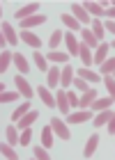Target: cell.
Wrapping results in <instances>:
<instances>
[{
    "mask_svg": "<svg viewBox=\"0 0 115 160\" xmlns=\"http://www.w3.org/2000/svg\"><path fill=\"white\" fill-rule=\"evenodd\" d=\"M71 16H74L81 25H88L92 23V18H90V14L83 9V5H78V2H71Z\"/></svg>",
    "mask_w": 115,
    "mask_h": 160,
    "instance_id": "cell-1",
    "label": "cell"
},
{
    "mask_svg": "<svg viewBox=\"0 0 115 160\" xmlns=\"http://www.w3.org/2000/svg\"><path fill=\"white\" fill-rule=\"evenodd\" d=\"M14 82H16V89H19V94L21 96H23V101H30L32 98V87L28 85V80H23V76H16L14 78Z\"/></svg>",
    "mask_w": 115,
    "mask_h": 160,
    "instance_id": "cell-2",
    "label": "cell"
},
{
    "mask_svg": "<svg viewBox=\"0 0 115 160\" xmlns=\"http://www.w3.org/2000/svg\"><path fill=\"white\" fill-rule=\"evenodd\" d=\"M51 128H53V133H55V135H60V140H69V137H71L69 128H67V123L60 121L58 117H53V119H51Z\"/></svg>",
    "mask_w": 115,
    "mask_h": 160,
    "instance_id": "cell-3",
    "label": "cell"
},
{
    "mask_svg": "<svg viewBox=\"0 0 115 160\" xmlns=\"http://www.w3.org/2000/svg\"><path fill=\"white\" fill-rule=\"evenodd\" d=\"M95 114H92L90 110H76V112H71L67 114V123H85V121H90Z\"/></svg>",
    "mask_w": 115,
    "mask_h": 160,
    "instance_id": "cell-4",
    "label": "cell"
},
{
    "mask_svg": "<svg viewBox=\"0 0 115 160\" xmlns=\"http://www.w3.org/2000/svg\"><path fill=\"white\" fill-rule=\"evenodd\" d=\"M35 14H39V2H30V5L21 7V9H16V18L19 21H25V18L35 16Z\"/></svg>",
    "mask_w": 115,
    "mask_h": 160,
    "instance_id": "cell-5",
    "label": "cell"
},
{
    "mask_svg": "<svg viewBox=\"0 0 115 160\" xmlns=\"http://www.w3.org/2000/svg\"><path fill=\"white\" fill-rule=\"evenodd\" d=\"M60 73H62L60 67H51L46 71V87L48 89H55V87L60 85Z\"/></svg>",
    "mask_w": 115,
    "mask_h": 160,
    "instance_id": "cell-6",
    "label": "cell"
},
{
    "mask_svg": "<svg viewBox=\"0 0 115 160\" xmlns=\"http://www.w3.org/2000/svg\"><path fill=\"white\" fill-rule=\"evenodd\" d=\"M78 57H81V62H83V67L88 69L90 64H95V57H92V53H90V46L88 43H78Z\"/></svg>",
    "mask_w": 115,
    "mask_h": 160,
    "instance_id": "cell-7",
    "label": "cell"
},
{
    "mask_svg": "<svg viewBox=\"0 0 115 160\" xmlns=\"http://www.w3.org/2000/svg\"><path fill=\"white\" fill-rule=\"evenodd\" d=\"M19 39L23 41V43H28V46H32L35 50H37V48L41 46V39L37 37V34H32L30 30H21V34H19Z\"/></svg>",
    "mask_w": 115,
    "mask_h": 160,
    "instance_id": "cell-8",
    "label": "cell"
},
{
    "mask_svg": "<svg viewBox=\"0 0 115 160\" xmlns=\"http://www.w3.org/2000/svg\"><path fill=\"white\" fill-rule=\"evenodd\" d=\"M97 98H99V96H97V89H92V87H90V89L83 94V98L78 101V110H88V108L95 103Z\"/></svg>",
    "mask_w": 115,
    "mask_h": 160,
    "instance_id": "cell-9",
    "label": "cell"
},
{
    "mask_svg": "<svg viewBox=\"0 0 115 160\" xmlns=\"http://www.w3.org/2000/svg\"><path fill=\"white\" fill-rule=\"evenodd\" d=\"M46 23V16L44 14H35V16L21 21V30H28V28H37V25H44Z\"/></svg>",
    "mask_w": 115,
    "mask_h": 160,
    "instance_id": "cell-10",
    "label": "cell"
},
{
    "mask_svg": "<svg viewBox=\"0 0 115 160\" xmlns=\"http://www.w3.org/2000/svg\"><path fill=\"white\" fill-rule=\"evenodd\" d=\"M64 43L71 57H78V39L74 37V32H64Z\"/></svg>",
    "mask_w": 115,
    "mask_h": 160,
    "instance_id": "cell-11",
    "label": "cell"
},
{
    "mask_svg": "<svg viewBox=\"0 0 115 160\" xmlns=\"http://www.w3.org/2000/svg\"><path fill=\"white\" fill-rule=\"evenodd\" d=\"M60 21H62V25H67V28H69V32H81V30H83V25L78 23V21L71 16V14H62Z\"/></svg>",
    "mask_w": 115,
    "mask_h": 160,
    "instance_id": "cell-12",
    "label": "cell"
},
{
    "mask_svg": "<svg viewBox=\"0 0 115 160\" xmlns=\"http://www.w3.org/2000/svg\"><path fill=\"white\" fill-rule=\"evenodd\" d=\"M81 37H83V43H88L90 48H99V43H101V41L95 37V32H92L90 28H83V30H81Z\"/></svg>",
    "mask_w": 115,
    "mask_h": 160,
    "instance_id": "cell-13",
    "label": "cell"
},
{
    "mask_svg": "<svg viewBox=\"0 0 115 160\" xmlns=\"http://www.w3.org/2000/svg\"><path fill=\"white\" fill-rule=\"evenodd\" d=\"M108 48H111V43H99V48H97V53H95V64H99V67H101V64L108 60Z\"/></svg>",
    "mask_w": 115,
    "mask_h": 160,
    "instance_id": "cell-14",
    "label": "cell"
},
{
    "mask_svg": "<svg viewBox=\"0 0 115 160\" xmlns=\"http://www.w3.org/2000/svg\"><path fill=\"white\" fill-rule=\"evenodd\" d=\"M71 82H74V67L64 64V67H62V73H60V85H62V87H69Z\"/></svg>",
    "mask_w": 115,
    "mask_h": 160,
    "instance_id": "cell-15",
    "label": "cell"
},
{
    "mask_svg": "<svg viewBox=\"0 0 115 160\" xmlns=\"http://www.w3.org/2000/svg\"><path fill=\"white\" fill-rule=\"evenodd\" d=\"M55 101H58V108H60V112H62V114H69V108H71V105H69L67 92H62V89H60V92L55 94Z\"/></svg>",
    "mask_w": 115,
    "mask_h": 160,
    "instance_id": "cell-16",
    "label": "cell"
},
{
    "mask_svg": "<svg viewBox=\"0 0 115 160\" xmlns=\"http://www.w3.org/2000/svg\"><path fill=\"white\" fill-rule=\"evenodd\" d=\"M113 103H115V98H113V96H108V98H97L90 108H92V112H101V110H108Z\"/></svg>",
    "mask_w": 115,
    "mask_h": 160,
    "instance_id": "cell-17",
    "label": "cell"
},
{
    "mask_svg": "<svg viewBox=\"0 0 115 160\" xmlns=\"http://www.w3.org/2000/svg\"><path fill=\"white\" fill-rule=\"evenodd\" d=\"M83 9L90 14V18H99L104 14V7L99 2H83Z\"/></svg>",
    "mask_w": 115,
    "mask_h": 160,
    "instance_id": "cell-18",
    "label": "cell"
},
{
    "mask_svg": "<svg viewBox=\"0 0 115 160\" xmlns=\"http://www.w3.org/2000/svg\"><path fill=\"white\" fill-rule=\"evenodd\" d=\"M97 147H99V135H90V140H88V144H85V149H83V156L92 158L95 151H97Z\"/></svg>",
    "mask_w": 115,
    "mask_h": 160,
    "instance_id": "cell-19",
    "label": "cell"
},
{
    "mask_svg": "<svg viewBox=\"0 0 115 160\" xmlns=\"http://www.w3.org/2000/svg\"><path fill=\"white\" fill-rule=\"evenodd\" d=\"M3 34H5V39H7L9 46H16V43H19V34L14 32V28L9 23H3Z\"/></svg>",
    "mask_w": 115,
    "mask_h": 160,
    "instance_id": "cell-20",
    "label": "cell"
},
{
    "mask_svg": "<svg viewBox=\"0 0 115 160\" xmlns=\"http://www.w3.org/2000/svg\"><path fill=\"white\" fill-rule=\"evenodd\" d=\"M37 119H39V114H37V112H35V110H30V112H28V114H25V117H21V119H19V128H21V130H25V128H30V126H32V123H35V121H37Z\"/></svg>",
    "mask_w": 115,
    "mask_h": 160,
    "instance_id": "cell-21",
    "label": "cell"
},
{
    "mask_svg": "<svg viewBox=\"0 0 115 160\" xmlns=\"http://www.w3.org/2000/svg\"><path fill=\"white\" fill-rule=\"evenodd\" d=\"M39 98L44 101V105H46V108H55V105H58V101H55V96H51L48 87H39Z\"/></svg>",
    "mask_w": 115,
    "mask_h": 160,
    "instance_id": "cell-22",
    "label": "cell"
},
{
    "mask_svg": "<svg viewBox=\"0 0 115 160\" xmlns=\"http://www.w3.org/2000/svg\"><path fill=\"white\" fill-rule=\"evenodd\" d=\"M41 144H44L46 149H51V147H53V128H51V123L41 128Z\"/></svg>",
    "mask_w": 115,
    "mask_h": 160,
    "instance_id": "cell-23",
    "label": "cell"
},
{
    "mask_svg": "<svg viewBox=\"0 0 115 160\" xmlns=\"http://www.w3.org/2000/svg\"><path fill=\"white\" fill-rule=\"evenodd\" d=\"M115 112H111V108L108 110H101V112H97V117H95V126L99 128V126H106V123L111 121V117H113Z\"/></svg>",
    "mask_w": 115,
    "mask_h": 160,
    "instance_id": "cell-24",
    "label": "cell"
},
{
    "mask_svg": "<svg viewBox=\"0 0 115 160\" xmlns=\"http://www.w3.org/2000/svg\"><path fill=\"white\" fill-rule=\"evenodd\" d=\"M90 25H92L90 30L95 32V37H97L99 41H104V34H106V28H104V23H101L99 18H92V23H90Z\"/></svg>",
    "mask_w": 115,
    "mask_h": 160,
    "instance_id": "cell-25",
    "label": "cell"
},
{
    "mask_svg": "<svg viewBox=\"0 0 115 160\" xmlns=\"http://www.w3.org/2000/svg\"><path fill=\"white\" fill-rule=\"evenodd\" d=\"M69 53H58V50H51V53L46 55V60H51V62H58V64H67L69 62Z\"/></svg>",
    "mask_w": 115,
    "mask_h": 160,
    "instance_id": "cell-26",
    "label": "cell"
},
{
    "mask_svg": "<svg viewBox=\"0 0 115 160\" xmlns=\"http://www.w3.org/2000/svg\"><path fill=\"white\" fill-rule=\"evenodd\" d=\"M14 60V53H9V50H3V55H0V73L5 76V71L9 69V64Z\"/></svg>",
    "mask_w": 115,
    "mask_h": 160,
    "instance_id": "cell-27",
    "label": "cell"
},
{
    "mask_svg": "<svg viewBox=\"0 0 115 160\" xmlns=\"http://www.w3.org/2000/svg\"><path fill=\"white\" fill-rule=\"evenodd\" d=\"M14 64H16V69L21 71V73H28V69H30L25 55H21V53H14Z\"/></svg>",
    "mask_w": 115,
    "mask_h": 160,
    "instance_id": "cell-28",
    "label": "cell"
},
{
    "mask_svg": "<svg viewBox=\"0 0 115 160\" xmlns=\"http://www.w3.org/2000/svg\"><path fill=\"white\" fill-rule=\"evenodd\" d=\"M5 135H7V142H9V144H21V135H19L16 126H7Z\"/></svg>",
    "mask_w": 115,
    "mask_h": 160,
    "instance_id": "cell-29",
    "label": "cell"
},
{
    "mask_svg": "<svg viewBox=\"0 0 115 160\" xmlns=\"http://www.w3.org/2000/svg\"><path fill=\"white\" fill-rule=\"evenodd\" d=\"M99 73L101 76H113L115 73V57H108V60L99 67Z\"/></svg>",
    "mask_w": 115,
    "mask_h": 160,
    "instance_id": "cell-30",
    "label": "cell"
},
{
    "mask_svg": "<svg viewBox=\"0 0 115 160\" xmlns=\"http://www.w3.org/2000/svg\"><path fill=\"white\" fill-rule=\"evenodd\" d=\"M28 112H30V101H23V105H19L16 110H14V114H12V119H14V121H19L21 117H25Z\"/></svg>",
    "mask_w": 115,
    "mask_h": 160,
    "instance_id": "cell-31",
    "label": "cell"
},
{
    "mask_svg": "<svg viewBox=\"0 0 115 160\" xmlns=\"http://www.w3.org/2000/svg\"><path fill=\"white\" fill-rule=\"evenodd\" d=\"M60 41H64V32H62V30H55V32L51 34V39H48V48L55 50L58 46H60Z\"/></svg>",
    "mask_w": 115,
    "mask_h": 160,
    "instance_id": "cell-32",
    "label": "cell"
},
{
    "mask_svg": "<svg viewBox=\"0 0 115 160\" xmlns=\"http://www.w3.org/2000/svg\"><path fill=\"white\" fill-rule=\"evenodd\" d=\"M78 76H81L83 80H90V82H99V80H101V78H99L97 73H95V71H90V69H78Z\"/></svg>",
    "mask_w": 115,
    "mask_h": 160,
    "instance_id": "cell-33",
    "label": "cell"
},
{
    "mask_svg": "<svg viewBox=\"0 0 115 160\" xmlns=\"http://www.w3.org/2000/svg\"><path fill=\"white\" fill-rule=\"evenodd\" d=\"M0 153H3V158H9V160H16V158H19V153L12 149L9 142H7V144L3 142V147H0Z\"/></svg>",
    "mask_w": 115,
    "mask_h": 160,
    "instance_id": "cell-34",
    "label": "cell"
},
{
    "mask_svg": "<svg viewBox=\"0 0 115 160\" xmlns=\"http://www.w3.org/2000/svg\"><path fill=\"white\" fill-rule=\"evenodd\" d=\"M35 64L39 67V71H48V64H46V55H41L39 50H35Z\"/></svg>",
    "mask_w": 115,
    "mask_h": 160,
    "instance_id": "cell-35",
    "label": "cell"
},
{
    "mask_svg": "<svg viewBox=\"0 0 115 160\" xmlns=\"http://www.w3.org/2000/svg\"><path fill=\"white\" fill-rule=\"evenodd\" d=\"M21 96L19 92H3L0 94V103H12V101H16Z\"/></svg>",
    "mask_w": 115,
    "mask_h": 160,
    "instance_id": "cell-36",
    "label": "cell"
},
{
    "mask_svg": "<svg viewBox=\"0 0 115 160\" xmlns=\"http://www.w3.org/2000/svg\"><path fill=\"white\" fill-rule=\"evenodd\" d=\"M104 85H106V89H108V96L115 98V78L113 76H104Z\"/></svg>",
    "mask_w": 115,
    "mask_h": 160,
    "instance_id": "cell-37",
    "label": "cell"
},
{
    "mask_svg": "<svg viewBox=\"0 0 115 160\" xmlns=\"http://www.w3.org/2000/svg\"><path fill=\"white\" fill-rule=\"evenodd\" d=\"M35 158H37V160H48V149L44 147V144L35 147Z\"/></svg>",
    "mask_w": 115,
    "mask_h": 160,
    "instance_id": "cell-38",
    "label": "cell"
},
{
    "mask_svg": "<svg viewBox=\"0 0 115 160\" xmlns=\"http://www.w3.org/2000/svg\"><path fill=\"white\" fill-rule=\"evenodd\" d=\"M74 87H76V89H78V92H81V94H85V92H88V89H90V87H88V82H85V80H83L81 76H78V78L74 80Z\"/></svg>",
    "mask_w": 115,
    "mask_h": 160,
    "instance_id": "cell-39",
    "label": "cell"
},
{
    "mask_svg": "<svg viewBox=\"0 0 115 160\" xmlns=\"http://www.w3.org/2000/svg\"><path fill=\"white\" fill-rule=\"evenodd\" d=\"M67 98H69V105L78 110V101H81V98H78V94L76 92H67Z\"/></svg>",
    "mask_w": 115,
    "mask_h": 160,
    "instance_id": "cell-40",
    "label": "cell"
},
{
    "mask_svg": "<svg viewBox=\"0 0 115 160\" xmlns=\"http://www.w3.org/2000/svg\"><path fill=\"white\" fill-rule=\"evenodd\" d=\"M30 137H32V130L25 128L23 133H21V144H23V147H28V144H30Z\"/></svg>",
    "mask_w": 115,
    "mask_h": 160,
    "instance_id": "cell-41",
    "label": "cell"
},
{
    "mask_svg": "<svg viewBox=\"0 0 115 160\" xmlns=\"http://www.w3.org/2000/svg\"><path fill=\"white\" fill-rule=\"evenodd\" d=\"M104 14H106V16H108L111 21H115V0L111 2V7H108V9H104Z\"/></svg>",
    "mask_w": 115,
    "mask_h": 160,
    "instance_id": "cell-42",
    "label": "cell"
},
{
    "mask_svg": "<svg viewBox=\"0 0 115 160\" xmlns=\"http://www.w3.org/2000/svg\"><path fill=\"white\" fill-rule=\"evenodd\" d=\"M104 28H106V32H111V34H115V21H111V18H106V23H104Z\"/></svg>",
    "mask_w": 115,
    "mask_h": 160,
    "instance_id": "cell-43",
    "label": "cell"
},
{
    "mask_svg": "<svg viewBox=\"0 0 115 160\" xmlns=\"http://www.w3.org/2000/svg\"><path fill=\"white\" fill-rule=\"evenodd\" d=\"M106 126H108V133H111V135H115V114L111 117V121L106 123Z\"/></svg>",
    "mask_w": 115,
    "mask_h": 160,
    "instance_id": "cell-44",
    "label": "cell"
},
{
    "mask_svg": "<svg viewBox=\"0 0 115 160\" xmlns=\"http://www.w3.org/2000/svg\"><path fill=\"white\" fill-rule=\"evenodd\" d=\"M113 46H115V41H113Z\"/></svg>",
    "mask_w": 115,
    "mask_h": 160,
    "instance_id": "cell-45",
    "label": "cell"
}]
</instances>
